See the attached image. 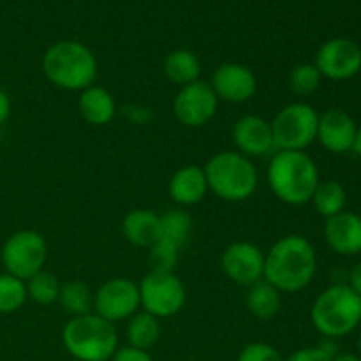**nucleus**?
I'll return each instance as SVG.
<instances>
[{"instance_id": "13", "label": "nucleus", "mask_w": 361, "mask_h": 361, "mask_svg": "<svg viewBox=\"0 0 361 361\" xmlns=\"http://www.w3.org/2000/svg\"><path fill=\"white\" fill-rule=\"evenodd\" d=\"M221 267L229 281L250 288L263 281L264 252L250 242H235L222 252Z\"/></svg>"}, {"instance_id": "31", "label": "nucleus", "mask_w": 361, "mask_h": 361, "mask_svg": "<svg viewBox=\"0 0 361 361\" xmlns=\"http://www.w3.org/2000/svg\"><path fill=\"white\" fill-rule=\"evenodd\" d=\"M236 361H284L279 349L264 342H252L240 351Z\"/></svg>"}, {"instance_id": "17", "label": "nucleus", "mask_w": 361, "mask_h": 361, "mask_svg": "<svg viewBox=\"0 0 361 361\" xmlns=\"http://www.w3.org/2000/svg\"><path fill=\"white\" fill-rule=\"evenodd\" d=\"M324 240L334 252L351 257L361 252V217L353 212H342L324 222Z\"/></svg>"}, {"instance_id": "19", "label": "nucleus", "mask_w": 361, "mask_h": 361, "mask_svg": "<svg viewBox=\"0 0 361 361\" xmlns=\"http://www.w3.org/2000/svg\"><path fill=\"white\" fill-rule=\"evenodd\" d=\"M122 235L130 245L150 249L161 240V219L148 208L130 210L122 221Z\"/></svg>"}, {"instance_id": "6", "label": "nucleus", "mask_w": 361, "mask_h": 361, "mask_svg": "<svg viewBox=\"0 0 361 361\" xmlns=\"http://www.w3.org/2000/svg\"><path fill=\"white\" fill-rule=\"evenodd\" d=\"M63 348L80 361H108L118 349L115 324L95 312L76 316L63 326Z\"/></svg>"}, {"instance_id": "24", "label": "nucleus", "mask_w": 361, "mask_h": 361, "mask_svg": "<svg viewBox=\"0 0 361 361\" xmlns=\"http://www.w3.org/2000/svg\"><path fill=\"white\" fill-rule=\"evenodd\" d=\"M310 201H312L317 214L323 215L324 219H330L345 210L348 192H345L342 183L335 182V180H324V182L317 183Z\"/></svg>"}, {"instance_id": "3", "label": "nucleus", "mask_w": 361, "mask_h": 361, "mask_svg": "<svg viewBox=\"0 0 361 361\" xmlns=\"http://www.w3.org/2000/svg\"><path fill=\"white\" fill-rule=\"evenodd\" d=\"M42 71L49 83L71 92H83L97 78V59L78 41H59L42 55Z\"/></svg>"}, {"instance_id": "30", "label": "nucleus", "mask_w": 361, "mask_h": 361, "mask_svg": "<svg viewBox=\"0 0 361 361\" xmlns=\"http://www.w3.org/2000/svg\"><path fill=\"white\" fill-rule=\"evenodd\" d=\"M180 257V247L175 243L159 240L148 249V264L150 271H161V274H173Z\"/></svg>"}, {"instance_id": "16", "label": "nucleus", "mask_w": 361, "mask_h": 361, "mask_svg": "<svg viewBox=\"0 0 361 361\" xmlns=\"http://www.w3.org/2000/svg\"><path fill=\"white\" fill-rule=\"evenodd\" d=\"M233 143H235L236 152L249 159L263 157V155L277 152L271 123L257 115H245L236 120L233 127Z\"/></svg>"}, {"instance_id": "2", "label": "nucleus", "mask_w": 361, "mask_h": 361, "mask_svg": "<svg viewBox=\"0 0 361 361\" xmlns=\"http://www.w3.org/2000/svg\"><path fill=\"white\" fill-rule=\"evenodd\" d=\"M267 180L271 192L291 207L309 203L321 182L316 161L307 152L293 150H277L271 155Z\"/></svg>"}, {"instance_id": "25", "label": "nucleus", "mask_w": 361, "mask_h": 361, "mask_svg": "<svg viewBox=\"0 0 361 361\" xmlns=\"http://www.w3.org/2000/svg\"><path fill=\"white\" fill-rule=\"evenodd\" d=\"M59 303L71 316H85L94 312V291L81 281H69L60 286Z\"/></svg>"}, {"instance_id": "29", "label": "nucleus", "mask_w": 361, "mask_h": 361, "mask_svg": "<svg viewBox=\"0 0 361 361\" xmlns=\"http://www.w3.org/2000/svg\"><path fill=\"white\" fill-rule=\"evenodd\" d=\"M321 81H323V76L314 63H300L291 71L289 87L293 94L298 97H309L319 90Z\"/></svg>"}, {"instance_id": "21", "label": "nucleus", "mask_w": 361, "mask_h": 361, "mask_svg": "<svg viewBox=\"0 0 361 361\" xmlns=\"http://www.w3.org/2000/svg\"><path fill=\"white\" fill-rule=\"evenodd\" d=\"M282 293L275 289L274 286L268 284L267 281H259L250 286L247 293V309L254 317L261 321L274 319L282 307Z\"/></svg>"}, {"instance_id": "38", "label": "nucleus", "mask_w": 361, "mask_h": 361, "mask_svg": "<svg viewBox=\"0 0 361 361\" xmlns=\"http://www.w3.org/2000/svg\"><path fill=\"white\" fill-rule=\"evenodd\" d=\"M353 152H356V154L361 157V126H358V133H356V141H355V148H353Z\"/></svg>"}, {"instance_id": "1", "label": "nucleus", "mask_w": 361, "mask_h": 361, "mask_svg": "<svg viewBox=\"0 0 361 361\" xmlns=\"http://www.w3.org/2000/svg\"><path fill=\"white\" fill-rule=\"evenodd\" d=\"M316 271V249L302 235L282 236L264 254L263 281L281 293L302 291L314 281Z\"/></svg>"}, {"instance_id": "34", "label": "nucleus", "mask_w": 361, "mask_h": 361, "mask_svg": "<svg viewBox=\"0 0 361 361\" xmlns=\"http://www.w3.org/2000/svg\"><path fill=\"white\" fill-rule=\"evenodd\" d=\"M126 115H127V118L130 120V122L140 123V126H145V123L150 122L152 116H154V113H152V109L134 104V106H127Z\"/></svg>"}, {"instance_id": "23", "label": "nucleus", "mask_w": 361, "mask_h": 361, "mask_svg": "<svg viewBox=\"0 0 361 361\" xmlns=\"http://www.w3.org/2000/svg\"><path fill=\"white\" fill-rule=\"evenodd\" d=\"M127 321L129 323H127L126 334L129 345L148 351L157 344L159 337H161V323H159L157 317L145 312V310H137Z\"/></svg>"}, {"instance_id": "12", "label": "nucleus", "mask_w": 361, "mask_h": 361, "mask_svg": "<svg viewBox=\"0 0 361 361\" xmlns=\"http://www.w3.org/2000/svg\"><path fill=\"white\" fill-rule=\"evenodd\" d=\"M314 66L326 80H353L361 71V48L351 39H330L317 49Z\"/></svg>"}, {"instance_id": "37", "label": "nucleus", "mask_w": 361, "mask_h": 361, "mask_svg": "<svg viewBox=\"0 0 361 361\" xmlns=\"http://www.w3.org/2000/svg\"><path fill=\"white\" fill-rule=\"evenodd\" d=\"M331 361H361V356L353 355V353H338Z\"/></svg>"}, {"instance_id": "9", "label": "nucleus", "mask_w": 361, "mask_h": 361, "mask_svg": "<svg viewBox=\"0 0 361 361\" xmlns=\"http://www.w3.org/2000/svg\"><path fill=\"white\" fill-rule=\"evenodd\" d=\"M140 303L145 312L152 314L157 319L173 317L183 309L187 302V291L180 277L173 274L150 271L141 279Z\"/></svg>"}, {"instance_id": "36", "label": "nucleus", "mask_w": 361, "mask_h": 361, "mask_svg": "<svg viewBox=\"0 0 361 361\" xmlns=\"http://www.w3.org/2000/svg\"><path fill=\"white\" fill-rule=\"evenodd\" d=\"M11 115V99L4 90H0V127L7 122Z\"/></svg>"}, {"instance_id": "7", "label": "nucleus", "mask_w": 361, "mask_h": 361, "mask_svg": "<svg viewBox=\"0 0 361 361\" xmlns=\"http://www.w3.org/2000/svg\"><path fill=\"white\" fill-rule=\"evenodd\" d=\"M275 150L305 152L317 140L319 113L309 102H291L271 120Z\"/></svg>"}, {"instance_id": "27", "label": "nucleus", "mask_w": 361, "mask_h": 361, "mask_svg": "<svg viewBox=\"0 0 361 361\" xmlns=\"http://www.w3.org/2000/svg\"><path fill=\"white\" fill-rule=\"evenodd\" d=\"M27 295L32 302L39 303V305H53L59 302L60 295V282L49 271H39L34 277L28 279L27 282Z\"/></svg>"}, {"instance_id": "5", "label": "nucleus", "mask_w": 361, "mask_h": 361, "mask_svg": "<svg viewBox=\"0 0 361 361\" xmlns=\"http://www.w3.org/2000/svg\"><path fill=\"white\" fill-rule=\"evenodd\" d=\"M310 321L324 338H341L361 324V298L348 284L324 289L312 303Z\"/></svg>"}, {"instance_id": "33", "label": "nucleus", "mask_w": 361, "mask_h": 361, "mask_svg": "<svg viewBox=\"0 0 361 361\" xmlns=\"http://www.w3.org/2000/svg\"><path fill=\"white\" fill-rule=\"evenodd\" d=\"M109 361H154L152 360L150 353L145 349L133 348V345H126V348H118L115 355L111 356Z\"/></svg>"}, {"instance_id": "22", "label": "nucleus", "mask_w": 361, "mask_h": 361, "mask_svg": "<svg viewBox=\"0 0 361 361\" xmlns=\"http://www.w3.org/2000/svg\"><path fill=\"white\" fill-rule=\"evenodd\" d=\"M164 74L178 87L194 83L201 76V62L189 49H175L164 60Z\"/></svg>"}, {"instance_id": "32", "label": "nucleus", "mask_w": 361, "mask_h": 361, "mask_svg": "<svg viewBox=\"0 0 361 361\" xmlns=\"http://www.w3.org/2000/svg\"><path fill=\"white\" fill-rule=\"evenodd\" d=\"M330 355L323 351L319 345H314V348H302L298 351H295L293 355H289L288 360L284 361H331Z\"/></svg>"}, {"instance_id": "15", "label": "nucleus", "mask_w": 361, "mask_h": 361, "mask_svg": "<svg viewBox=\"0 0 361 361\" xmlns=\"http://www.w3.org/2000/svg\"><path fill=\"white\" fill-rule=\"evenodd\" d=\"M358 133V123L344 109H326L319 115L317 140L330 154H348L353 152Z\"/></svg>"}, {"instance_id": "10", "label": "nucleus", "mask_w": 361, "mask_h": 361, "mask_svg": "<svg viewBox=\"0 0 361 361\" xmlns=\"http://www.w3.org/2000/svg\"><path fill=\"white\" fill-rule=\"evenodd\" d=\"M140 309V288L127 277L109 279L94 293V312L113 324L127 321Z\"/></svg>"}, {"instance_id": "39", "label": "nucleus", "mask_w": 361, "mask_h": 361, "mask_svg": "<svg viewBox=\"0 0 361 361\" xmlns=\"http://www.w3.org/2000/svg\"><path fill=\"white\" fill-rule=\"evenodd\" d=\"M358 351H360V356H361V331H360V337H358Z\"/></svg>"}, {"instance_id": "26", "label": "nucleus", "mask_w": 361, "mask_h": 361, "mask_svg": "<svg viewBox=\"0 0 361 361\" xmlns=\"http://www.w3.org/2000/svg\"><path fill=\"white\" fill-rule=\"evenodd\" d=\"M159 219H161V238L182 249L192 233V217L178 207L164 212L159 215Z\"/></svg>"}, {"instance_id": "35", "label": "nucleus", "mask_w": 361, "mask_h": 361, "mask_svg": "<svg viewBox=\"0 0 361 361\" xmlns=\"http://www.w3.org/2000/svg\"><path fill=\"white\" fill-rule=\"evenodd\" d=\"M348 286L361 298V261L356 264L355 268H353L351 274H349V284Z\"/></svg>"}, {"instance_id": "11", "label": "nucleus", "mask_w": 361, "mask_h": 361, "mask_svg": "<svg viewBox=\"0 0 361 361\" xmlns=\"http://www.w3.org/2000/svg\"><path fill=\"white\" fill-rule=\"evenodd\" d=\"M219 99L208 81L197 80L180 87L173 101V113L185 127H203L215 116Z\"/></svg>"}, {"instance_id": "4", "label": "nucleus", "mask_w": 361, "mask_h": 361, "mask_svg": "<svg viewBox=\"0 0 361 361\" xmlns=\"http://www.w3.org/2000/svg\"><path fill=\"white\" fill-rule=\"evenodd\" d=\"M208 190L231 203H240L254 196L259 183L257 169L249 157L236 150L215 154L203 166Z\"/></svg>"}, {"instance_id": "20", "label": "nucleus", "mask_w": 361, "mask_h": 361, "mask_svg": "<svg viewBox=\"0 0 361 361\" xmlns=\"http://www.w3.org/2000/svg\"><path fill=\"white\" fill-rule=\"evenodd\" d=\"M78 108L85 122L92 126H108L116 115L115 97L106 88L97 87V85H92L80 92Z\"/></svg>"}, {"instance_id": "18", "label": "nucleus", "mask_w": 361, "mask_h": 361, "mask_svg": "<svg viewBox=\"0 0 361 361\" xmlns=\"http://www.w3.org/2000/svg\"><path fill=\"white\" fill-rule=\"evenodd\" d=\"M168 190L171 200L180 208L201 203L208 194V182L203 166L189 164L176 169L169 180Z\"/></svg>"}, {"instance_id": "8", "label": "nucleus", "mask_w": 361, "mask_h": 361, "mask_svg": "<svg viewBox=\"0 0 361 361\" xmlns=\"http://www.w3.org/2000/svg\"><path fill=\"white\" fill-rule=\"evenodd\" d=\"M46 257H48V245L44 236L34 229H21L11 235L0 252L6 274L14 275L25 282L42 271Z\"/></svg>"}, {"instance_id": "28", "label": "nucleus", "mask_w": 361, "mask_h": 361, "mask_svg": "<svg viewBox=\"0 0 361 361\" xmlns=\"http://www.w3.org/2000/svg\"><path fill=\"white\" fill-rule=\"evenodd\" d=\"M28 300L27 284L9 274H0V314H14Z\"/></svg>"}, {"instance_id": "14", "label": "nucleus", "mask_w": 361, "mask_h": 361, "mask_svg": "<svg viewBox=\"0 0 361 361\" xmlns=\"http://www.w3.org/2000/svg\"><path fill=\"white\" fill-rule=\"evenodd\" d=\"M210 87L214 88L219 101L229 102V104H243L256 94L257 80L252 71L243 63L228 62L214 71Z\"/></svg>"}]
</instances>
